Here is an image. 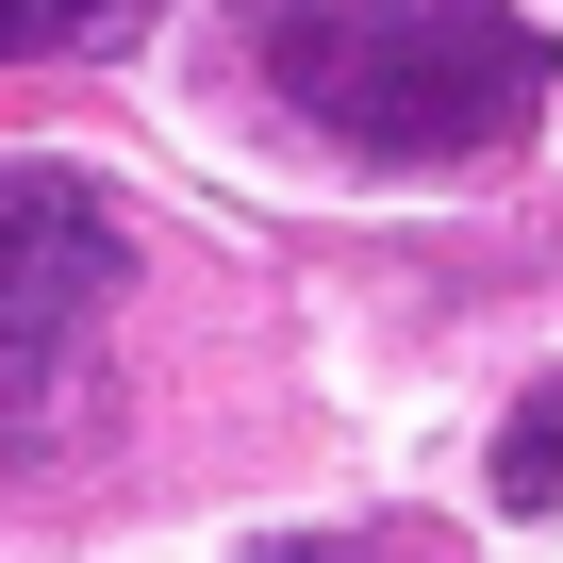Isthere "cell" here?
I'll use <instances>...</instances> for the list:
<instances>
[{
	"label": "cell",
	"mask_w": 563,
	"mask_h": 563,
	"mask_svg": "<svg viewBox=\"0 0 563 563\" xmlns=\"http://www.w3.org/2000/svg\"><path fill=\"white\" fill-rule=\"evenodd\" d=\"M117 282H133V232H117L100 183L0 166V464L51 448V398H67V365L100 349Z\"/></svg>",
	"instance_id": "7a4b0ae2"
},
{
	"label": "cell",
	"mask_w": 563,
	"mask_h": 563,
	"mask_svg": "<svg viewBox=\"0 0 563 563\" xmlns=\"http://www.w3.org/2000/svg\"><path fill=\"white\" fill-rule=\"evenodd\" d=\"M497 514H563V382H530L514 415H497Z\"/></svg>",
	"instance_id": "3957f363"
},
{
	"label": "cell",
	"mask_w": 563,
	"mask_h": 563,
	"mask_svg": "<svg viewBox=\"0 0 563 563\" xmlns=\"http://www.w3.org/2000/svg\"><path fill=\"white\" fill-rule=\"evenodd\" d=\"M265 563H431V547H415V530H398V547H382V530H299V547H265Z\"/></svg>",
	"instance_id": "5b68a950"
},
{
	"label": "cell",
	"mask_w": 563,
	"mask_h": 563,
	"mask_svg": "<svg viewBox=\"0 0 563 563\" xmlns=\"http://www.w3.org/2000/svg\"><path fill=\"white\" fill-rule=\"evenodd\" d=\"M150 18V0H0V67H84Z\"/></svg>",
	"instance_id": "277c9868"
},
{
	"label": "cell",
	"mask_w": 563,
	"mask_h": 563,
	"mask_svg": "<svg viewBox=\"0 0 563 563\" xmlns=\"http://www.w3.org/2000/svg\"><path fill=\"white\" fill-rule=\"evenodd\" d=\"M249 51L365 166H481L547 100V34L514 0H249Z\"/></svg>",
	"instance_id": "6da1fadb"
}]
</instances>
